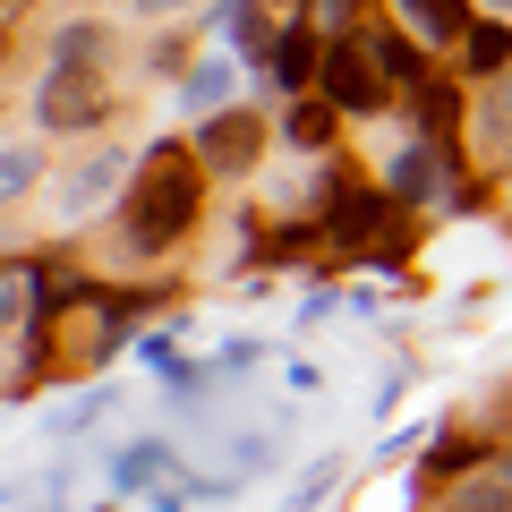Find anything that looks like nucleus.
<instances>
[{
	"label": "nucleus",
	"instance_id": "39448f33",
	"mask_svg": "<svg viewBox=\"0 0 512 512\" xmlns=\"http://www.w3.org/2000/svg\"><path fill=\"white\" fill-rule=\"evenodd\" d=\"M205 163H222V171H239V163H248V154H256V120H248V111H231V120H214V128H205Z\"/></svg>",
	"mask_w": 512,
	"mask_h": 512
},
{
	"label": "nucleus",
	"instance_id": "f8f14e48",
	"mask_svg": "<svg viewBox=\"0 0 512 512\" xmlns=\"http://www.w3.org/2000/svg\"><path fill=\"white\" fill-rule=\"evenodd\" d=\"M453 512H512V487H504V478H487V487H461Z\"/></svg>",
	"mask_w": 512,
	"mask_h": 512
},
{
	"label": "nucleus",
	"instance_id": "20e7f679",
	"mask_svg": "<svg viewBox=\"0 0 512 512\" xmlns=\"http://www.w3.org/2000/svg\"><path fill=\"white\" fill-rule=\"evenodd\" d=\"M325 231L342 239V248H376V231H384V197H376V188H342V197H333V214H325Z\"/></svg>",
	"mask_w": 512,
	"mask_h": 512
},
{
	"label": "nucleus",
	"instance_id": "2eb2a0df",
	"mask_svg": "<svg viewBox=\"0 0 512 512\" xmlns=\"http://www.w3.org/2000/svg\"><path fill=\"white\" fill-rule=\"evenodd\" d=\"M504 137H512V94H504Z\"/></svg>",
	"mask_w": 512,
	"mask_h": 512
},
{
	"label": "nucleus",
	"instance_id": "dca6fc26",
	"mask_svg": "<svg viewBox=\"0 0 512 512\" xmlns=\"http://www.w3.org/2000/svg\"><path fill=\"white\" fill-rule=\"evenodd\" d=\"M495 478H504V487H512V461H504V470H495Z\"/></svg>",
	"mask_w": 512,
	"mask_h": 512
},
{
	"label": "nucleus",
	"instance_id": "ddd939ff",
	"mask_svg": "<svg viewBox=\"0 0 512 512\" xmlns=\"http://www.w3.org/2000/svg\"><path fill=\"white\" fill-rule=\"evenodd\" d=\"M376 60H384V77H402V86H419V52H402L393 35H376Z\"/></svg>",
	"mask_w": 512,
	"mask_h": 512
},
{
	"label": "nucleus",
	"instance_id": "6e6552de",
	"mask_svg": "<svg viewBox=\"0 0 512 512\" xmlns=\"http://www.w3.org/2000/svg\"><path fill=\"white\" fill-rule=\"evenodd\" d=\"M274 69H282V86H308V69H325V52H316V43H308V26H291V35H282Z\"/></svg>",
	"mask_w": 512,
	"mask_h": 512
},
{
	"label": "nucleus",
	"instance_id": "423d86ee",
	"mask_svg": "<svg viewBox=\"0 0 512 512\" xmlns=\"http://www.w3.org/2000/svg\"><path fill=\"white\" fill-rule=\"evenodd\" d=\"M163 461H171V444H128V453L111 461V487H154Z\"/></svg>",
	"mask_w": 512,
	"mask_h": 512
},
{
	"label": "nucleus",
	"instance_id": "4468645a",
	"mask_svg": "<svg viewBox=\"0 0 512 512\" xmlns=\"http://www.w3.org/2000/svg\"><path fill=\"white\" fill-rule=\"evenodd\" d=\"M137 9H180V0H137Z\"/></svg>",
	"mask_w": 512,
	"mask_h": 512
},
{
	"label": "nucleus",
	"instance_id": "7ed1b4c3",
	"mask_svg": "<svg viewBox=\"0 0 512 512\" xmlns=\"http://www.w3.org/2000/svg\"><path fill=\"white\" fill-rule=\"evenodd\" d=\"M77 69H86V60H52V86H43V120H52V128H86L94 111H103Z\"/></svg>",
	"mask_w": 512,
	"mask_h": 512
},
{
	"label": "nucleus",
	"instance_id": "9b49d317",
	"mask_svg": "<svg viewBox=\"0 0 512 512\" xmlns=\"http://www.w3.org/2000/svg\"><path fill=\"white\" fill-rule=\"evenodd\" d=\"M512 60V35L504 26H470V69H504Z\"/></svg>",
	"mask_w": 512,
	"mask_h": 512
},
{
	"label": "nucleus",
	"instance_id": "0eeeda50",
	"mask_svg": "<svg viewBox=\"0 0 512 512\" xmlns=\"http://www.w3.org/2000/svg\"><path fill=\"white\" fill-rule=\"evenodd\" d=\"M436 171H453V163H436L427 146H410L402 163H393V197H436Z\"/></svg>",
	"mask_w": 512,
	"mask_h": 512
},
{
	"label": "nucleus",
	"instance_id": "f03ea898",
	"mask_svg": "<svg viewBox=\"0 0 512 512\" xmlns=\"http://www.w3.org/2000/svg\"><path fill=\"white\" fill-rule=\"evenodd\" d=\"M325 103H342V111H376V86H384V60H376V35H342L325 52Z\"/></svg>",
	"mask_w": 512,
	"mask_h": 512
},
{
	"label": "nucleus",
	"instance_id": "1a4fd4ad",
	"mask_svg": "<svg viewBox=\"0 0 512 512\" xmlns=\"http://www.w3.org/2000/svg\"><path fill=\"white\" fill-rule=\"evenodd\" d=\"M410 18L427 26V43H444V35H470V26H461V0H410Z\"/></svg>",
	"mask_w": 512,
	"mask_h": 512
},
{
	"label": "nucleus",
	"instance_id": "9d476101",
	"mask_svg": "<svg viewBox=\"0 0 512 512\" xmlns=\"http://www.w3.org/2000/svg\"><path fill=\"white\" fill-rule=\"evenodd\" d=\"M333 111H342V103H291V137H299V146H325Z\"/></svg>",
	"mask_w": 512,
	"mask_h": 512
},
{
	"label": "nucleus",
	"instance_id": "f257e3e1",
	"mask_svg": "<svg viewBox=\"0 0 512 512\" xmlns=\"http://www.w3.org/2000/svg\"><path fill=\"white\" fill-rule=\"evenodd\" d=\"M188 214H197V171H188L180 146H163L146 163V180H137V205H128V239L137 248H171V239L188 231Z\"/></svg>",
	"mask_w": 512,
	"mask_h": 512
}]
</instances>
